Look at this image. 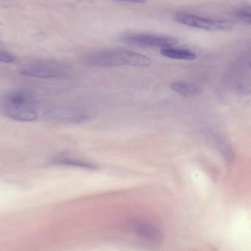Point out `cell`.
<instances>
[{"label": "cell", "mask_w": 251, "mask_h": 251, "mask_svg": "<svg viewBox=\"0 0 251 251\" xmlns=\"http://www.w3.org/2000/svg\"><path fill=\"white\" fill-rule=\"evenodd\" d=\"M177 23L187 26L208 30H224L230 28L227 22L207 19L186 13H178L174 16Z\"/></svg>", "instance_id": "cell-6"}, {"label": "cell", "mask_w": 251, "mask_h": 251, "mask_svg": "<svg viewBox=\"0 0 251 251\" xmlns=\"http://www.w3.org/2000/svg\"><path fill=\"white\" fill-rule=\"evenodd\" d=\"M236 15L240 21L251 24V7H243L239 9Z\"/></svg>", "instance_id": "cell-11"}, {"label": "cell", "mask_w": 251, "mask_h": 251, "mask_svg": "<svg viewBox=\"0 0 251 251\" xmlns=\"http://www.w3.org/2000/svg\"><path fill=\"white\" fill-rule=\"evenodd\" d=\"M15 61L14 56L10 53L5 50L0 51V61L2 63L9 64Z\"/></svg>", "instance_id": "cell-12"}, {"label": "cell", "mask_w": 251, "mask_h": 251, "mask_svg": "<svg viewBox=\"0 0 251 251\" xmlns=\"http://www.w3.org/2000/svg\"><path fill=\"white\" fill-rule=\"evenodd\" d=\"M160 52L162 55L174 59L192 60L197 57L196 54L189 50L172 47L162 48Z\"/></svg>", "instance_id": "cell-9"}, {"label": "cell", "mask_w": 251, "mask_h": 251, "mask_svg": "<svg viewBox=\"0 0 251 251\" xmlns=\"http://www.w3.org/2000/svg\"><path fill=\"white\" fill-rule=\"evenodd\" d=\"M117 1H132L136 2L142 3L146 1L147 0H115Z\"/></svg>", "instance_id": "cell-13"}, {"label": "cell", "mask_w": 251, "mask_h": 251, "mask_svg": "<svg viewBox=\"0 0 251 251\" xmlns=\"http://www.w3.org/2000/svg\"><path fill=\"white\" fill-rule=\"evenodd\" d=\"M70 67L56 61H39L25 65L20 71L24 75L42 78H60L70 73Z\"/></svg>", "instance_id": "cell-3"}, {"label": "cell", "mask_w": 251, "mask_h": 251, "mask_svg": "<svg viewBox=\"0 0 251 251\" xmlns=\"http://www.w3.org/2000/svg\"><path fill=\"white\" fill-rule=\"evenodd\" d=\"M123 41L126 44L141 47L167 48L176 44L177 39L170 36H162L145 33H131L124 35Z\"/></svg>", "instance_id": "cell-5"}, {"label": "cell", "mask_w": 251, "mask_h": 251, "mask_svg": "<svg viewBox=\"0 0 251 251\" xmlns=\"http://www.w3.org/2000/svg\"><path fill=\"white\" fill-rule=\"evenodd\" d=\"M57 159V158H56ZM54 163L59 164H65L68 165H74L80 166L84 168L89 169H95L96 167L93 165L89 163L82 162L80 161L70 159L69 158H60L59 159H55L53 160Z\"/></svg>", "instance_id": "cell-10"}, {"label": "cell", "mask_w": 251, "mask_h": 251, "mask_svg": "<svg viewBox=\"0 0 251 251\" xmlns=\"http://www.w3.org/2000/svg\"><path fill=\"white\" fill-rule=\"evenodd\" d=\"M133 230L139 239L146 244L157 245L162 241L163 236L161 231L150 223L140 222L135 224Z\"/></svg>", "instance_id": "cell-7"}, {"label": "cell", "mask_w": 251, "mask_h": 251, "mask_svg": "<svg viewBox=\"0 0 251 251\" xmlns=\"http://www.w3.org/2000/svg\"><path fill=\"white\" fill-rule=\"evenodd\" d=\"M46 119L57 122L78 123L89 119V111L76 105H58L50 107L44 112Z\"/></svg>", "instance_id": "cell-4"}, {"label": "cell", "mask_w": 251, "mask_h": 251, "mask_svg": "<svg viewBox=\"0 0 251 251\" xmlns=\"http://www.w3.org/2000/svg\"><path fill=\"white\" fill-rule=\"evenodd\" d=\"M170 87L174 91L185 97L197 96L202 92L200 86L184 80L174 81L171 84Z\"/></svg>", "instance_id": "cell-8"}, {"label": "cell", "mask_w": 251, "mask_h": 251, "mask_svg": "<svg viewBox=\"0 0 251 251\" xmlns=\"http://www.w3.org/2000/svg\"><path fill=\"white\" fill-rule=\"evenodd\" d=\"M84 61L89 65L100 68L122 66L147 67L151 63V60L148 56L123 49H111L97 51L86 56Z\"/></svg>", "instance_id": "cell-2"}, {"label": "cell", "mask_w": 251, "mask_h": 251, "mask_svg": "<svg viewBox=\"0 0 251 251\" xmlns=\"http://www.w3.org/2000/svg\"><path fill=\"white\" fill-rule=\"evenodd\" d=\"M1 107L4 115L16 121L31 122L38 116L34 95L25 89H16L5 94L1 100Z\"/></svg>", "instance_id": "cell-1"}]
</instances>
